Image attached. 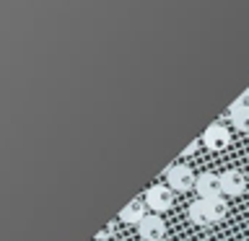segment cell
I'll use <instances>...</instances> for the list:
<instances>
[{"instance_id": "obj_1", "label": "cell", "mask_w": 249, "mask_h": 241, "mask_svg": "<svg viewBox=\"0 0 249 241\" xmlns=\"http://www.w3.org/2000/svg\"><path fill=\"white\" fill-rule=\"evenodd\" d=\"M226 213H229V205H226L223 197H213V200H202L197 197L190 205V221L197 225H208V223H218L223 221Z\"/></svg>"}, {"instance_id": "obj_2", "label": "cell", "mask_w": 249, "mask_h": 241, "mask_svg": "<svg viewBox=\"0 0 249 241\" xmlns=\"http://www.w3.org/2000/svg\"><path fill=\"white\" fill-rule=\"evenodd\" d=\"M200 143L205 145L208 151H226V148L231 145V132H229V127H223L221 122H215L202 132Z\"/></svg>"}, {"instance_id": "obj_3", "label": "cell", "mask_w": 249, "mask_h": 241, "mask_svg": "<svg viewBox=\"0 0 249 241\" xmlns=\"http://www.w3.org/2000/svg\"><path fill=\"white\" fill-rule=\"evenodd\" d=\"M145 202L151 210H156V213H163V210H169L174 205V189L166 184H153L151 189L145 192Z\"/></svg>"}, {"instance_id": "obj_4", "label": "cell", "mask_w": 249, "mask_h": 241, "mask_svg": "<svg viewBox=\"0 0 249 241\" xmlns=\"http://www.w3.org/2000/svg\"><path fill=\"white\" fill-rule=\"evenodd\" d=\"M195 192L200 194L202 200H213V197H221V174H213V171H202L195 182Z\"/></svg>"}, {"instance_id": "obj_5", "label": "cell", "mask_w": 249, "mask_h": 241, "mask_svg": "<svg viewBox=\"0 0 249 241\" xmlns=\"http://www.w3.org/2000/svg\"><path fill=\"white\" fill-rule=\"evenodd\" d=\"M166 179H169V187L174 192H187V189H192L195 187V182L197 179L192 176V171L184 166V163H177V166H171L169 171H166Z\"/></svg>"}, {"instance_id": "obj_6", "label": "cell", "mask_w": 249, "mask_h": 241, "mask_svg": "<svg viewBox=\"0 0 249 241\" xmlns=\"http://www.w3.org/2000/svg\"><path fill=\"white\" fill-rule=\"evenodd\" d=\"M138 233H140V239H145V241H159V239H163V233H166V223H163L161 215H145L143 221L138 223Z\"/></svg>"}, {"instance_id": "obj_7", "label": "cell", "mask_w": 249, "mask_h": 241, "mask_svg": "<svg viewBox=\"0 0 249 241\" xmlns=\"http://www.w3.org/2000/svg\"><path fill=\"white\" fill-rule=\"evenodd\" d=\"M244 187H247V179H244L241 171L229 169V171H223V174H221V192L229 194V197L241 194V192H244Z\"/></svg>"}, {"instance_id": "obj_8", "label": "cell", "mask_w": 249, "mask_h": 241, "mask_svg": "<svg viewBox=\"0 0 249 241\" xmlns=\"http://www.w3.org/2000/svg\"><path fill=\"white\" fill-rule=\"evenodd\" d=\"M145 218V205H143V200H132L127 202V207L120 213V221L124 223H140Z\"/></svg>"}, {"instance_id": "obj_9", "label": "cell", "mask_w": 249, "mask_h": 241, "mask_svg": "<svg viewBox=\"0 0 249 241\" xmlns=\"http://www.w3.org/2000/svg\"><path fill=\"white\" fill-rule=\"evenodd\" d=\"M229 112H231V122H233V127L241 130V132H249V109L229 106Z\"/></svg>"}, {"instance_id": "obj_10", "label": "cell", "mask_w": 249, "mask_h": 241, "mask_svg": "<svg viewBox=\"0 0 249 241\" xmlns=\"http://www.w3.org/2000/svg\"><path fill=\"white\" fill-rule=\"evenodd\" d=\"M231 106H236V109H249V88H247L244 93H241V96H239L236 101H233Z\"/></svg>"}]
</instances>
